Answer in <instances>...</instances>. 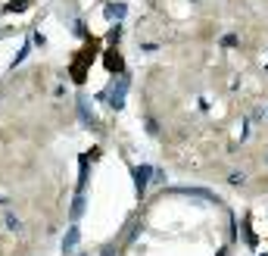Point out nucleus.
Listing matches in <instances>:
<instances>
[{"instance_id":"f257e3e1","label":"nucleus","mask_w":268,"mask_h":256,"mask_svg":"<svg viewBox=\"0 0 268 256\" xmlns=\"http://www.w3.org/2000/svg\"><path fill=\"white\" fill-rule=\"evenodd\" d=\"M128 85H131V81H128V75L122 72L119 78H112V85H109V91H103L100 97H106L112 110H122V107H125V94H128Z\"/></svg>"},{"instance_id":"f03ea898","label":"nucleus","mask_w":268,"mask_h":256,"mask_svg":"<svg viewBox=\"0 0 268 256\" xmlns=\"http://www.w3.org/2000/svg\"><path fill=\"white\" fill-rule=\"evenodd\" d=\"M94 53H97V44H90L88 50H81V56L78 60H72V66H69V72H72V81H85V75H88V66L94 63Z\"/></svg>"},{"instance_id":"7ed1b4c3","label":"nucleus","mask_w":268,"mask_h":256,"mask_svg":"<svg viewBox=\"0 0 268 256\" xmlns=\"http://www.w3.org/2000/svg\"><path fill=\"white\" fill-rule=\"evenodd\" d=\"M103 63H106V69H109L112 75H122V72H125V60H122V53L115 50V47L103 50Z\"/></svg>"},{"instance_id":"20e7f679","label":"nucleus","mask_w":268,"mask_h":256,"mask_svg":"<svg viewBox=\"0 0 268 256\" xmlns=\"http://www.w3.org/2000/svg\"><path fill=\"white\" fill-rule=\"evenodd\" d=\"M131 175H134V188H137V194L144 197L147 184H150V175H153V166H134V169H131Z\"/></svg>"},{"instance_id":"39448f33","label":"nucleus","mask_w":268,"mask_h":256,"mask_svg":"<svg viewBox=\"0 0 268 256\" xmlns=\"http://www.w3.org/2000/svg\"><path fill=\"white\" fill-rule=\"evenodd\" d=\"M78 241H81V231L72 225V228L66 231V238H63V253H72V250L78 247Z\"/></svg>"},{"instance_id":"423d86ee","label":"nucleus","mask_w":268,"mask_h":256,"mask_svg":"<svg viewBox=\"0 0 268 256\" xmlns=\"http://www.w3.org/2000/svg\"><path fill=\"white\" fill-rule=\"evenodd\" d=\"M125 13H128V6L125 3H106V19H125Z\"/></svg>"},{"instance_id":"0eeeda50","label":"nucleus","mask_w":268,"mask_h":256,"mask_svg":"<svg viewBox=\"0 0 268 256\" xmlns=\"http://www.w3.org/2000/svg\"><path fill=\"white\" fill-rule=\"evenodd\" d=\"M3 225H6V231H22V219L13 216L9 209H3Z\"/></svg>"},{"instance_id":"6e6552de","label":"nucleus","mask_w":268,"mask_h":256,"mask_svg":"<svg viewBox=\"0 0 268 256\" xmlns=\"http://www.w3.org/2000/svg\"><path fill=\"white\" fill-rule=\"evenodd\" d=\"M240 235H243V241H247V247H256V235H253V225L250 222L240 225Z\"/></svg>"},{"instance_id":"1a4fd4ad","label":"nucleus","mask_w":268,"mask_h":256,"mask_svg":"<svg viewBox=\"0 0 268 256\" xmlns=\"http://www.w3.org/2000/svg\"><path fill=\"white\" fill-rule=\"evenodd\" d=\"M28 3H31V0H9V3H6V13H22Z\"/></svg>"},{"instance_id":"9d476101","label":"nucleus","mask_w":268,"mask_h":256,"mask_svg":"<svg viewBox=\"0 0 268 256\" xmlns=\"http://www.w3.org/2000/svg\"><path fill=\"white\" fill-rule=\"evenodd\" d=\"M106 41H109V47H112V44H119V41H122V25H112V28L106 31Z\"/></svg>"},{"instance_id":"9b49d317","label":"nucleus","mask_w":268,"mask_h":256,"mask_svg":"<svg viewBox=\"0 0 268 256\" xmlns=\"http://www.w3.org/2000/svg\"><path fill=\"white\" fill-rule=\"evenodd\" d=\"M85 213V194H75V206H72V219H78Z\"/></svg>"},{"instance_id":"f8f14e48","label":"nucleus","mask_w":268,"mask_h":256,"mask_svg":"<svg viewBox=\"0 0 268 256\" xmlns=\"http://www.w3.org/2000/svg\"><path fill=\"white\" fill-rule=\"evenodd\" d=\"M228 181H231V184H243V181H247V175H243V172H231Z\"/></svg>"},{"instance_id":"ddd939ff","label":"nucleus","mask_w":268,"mask_h":256,"mask_svg":"<svg viewBox=\"0 0 268 256\" xmlns=\"http://www.w3.org/2000/svg\"><path fill=\"white\" fill-rule=\"evenodd\" d=\"M221 44H225V47H237V34H225Z\"/></svg>"},{"instance_id":"4468645a","label":"nucleus","mask_w":268,"mask_h":256,"mask_svg":"<svg viewBox=\"0 0 268 256\" xmlns=\"http://www.w3.org/2000/svg\"><path fill=\"white\" fill-rule=\"evenodd\" d=\"M0 209H9V197L6 194H0Z\"/></svg>"},{"instance_id":"2eb2a0df","label":"nucleus","mask_w":268,"mask_h":256,"mask_svg":"<svg viewBox=\"0 0 268 256\" xmlns=\"http://www.w3.org/2000/svg\"><path fill=\"white\" fill-rule=\"evenodd\" d=\"M259 256H268V253H259Z\"/></svg>"}]
</instances>
